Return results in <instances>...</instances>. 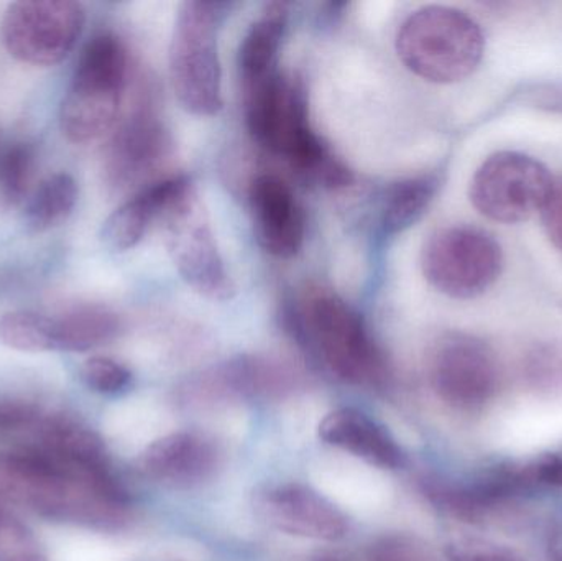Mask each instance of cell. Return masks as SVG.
<instances>
[{
	"label": "cell",
	"instance_id": "cell-13",
	"mask_svg": "<svg viewBox=\"0 0 562 561\" xmlns=\"http://www.w3.org/2000/svg\"><path fill=\"white\" fill-rule=\"evenodd\" d=\"M257 513L272 529L316 542H337L349 532L344 514L317 491L303 484H280L263 491Z\"/></svg>",
	"mask_w": 562,
	"mask_h": 561
},
{
	"label": "cell",
	"instance_id": "cell-10",
	"mask_svg": "<svg viewBox=\"0 0 562 561\" xmlns=\"http://www.w3.org/2000/svg\"><path fill=\"white\" fill-rule=\"evenodd\" d=\"M85 22V9L72 0L15 2L3 15V45L19 61L48 68L71 53Z\"/></svg>",
	"mask_w": 562,
	"mask_h": 561
},
{
	"label": "cell",
	"instance_id": "cell-22",
	"mask_svg": "<svg viewBox=\"0 0 562 561\" xmlns=\"http://www.w3.org/2000/svg\"><path fill=\"white\" fill-rule=\"evenodd\" d=\"M78 203V184L69 173H56L36 188L25 210V224L35 234L55 229L68 221Z\"/></svg>",
	"mask_w": 562,
	"mask_h": 561
},
{
	"label": "cell",
	"instance_id": "cell-14",
	"mask_svg": "<svg viewBox=\"0 0 562 561\" xmlns=\"http://www.w3.org/2000/svg\"><path fill=\"white\" fill-rule=\"evenodd\" d=\"M249 204L262 249L279 259L296 256L303 247L306 221L290 184L277 175H259L250 184Z\"/></svg>",
	"mask_w": 562,
	"mask_h": 561
},
{
	"label": "cell",
	"instance_id": "cell-2",
	"mask_svg": "<svg viewBox=\"0 0 562 561\" xmlns=\"http://www.w3.org/2000/svg\"><path fill=\"white\" fill-rule=\"evenodd\" d=\"M244 114L254 141L283 157L293 170L330 190L349 187L352 171L334 157L313 131L306 92L300 79L280 69L243 85Z\"/></svg>",
	"mask_w": 562,
	"mask_h": 561
},
{
	"label": "cell",
	"instance_id": "cell-12",
	"mask_svg": "<svg viewBox=\"0 0 562 561\" xmlns=\"http://www.w3.org/2000/svg\"><path fill=\"white\" fill-rule=\"evenodd\" d=\"M170 152V134L151 101L144 99L109 142L105 181L112 190H132L147 181L165 164Z\"/></svg>",
	"mask_w": 562,
	"mask_h": 561
},
{
	"label": "cell",
	"instance_id": "cell-6",
	"mask_svg": "<svg viewBox=\"0 0 562 561\" xmlns=\"http://www.w3.org/2000/svg\"><path fill=\"white\" fill-rule=\"evenodd\" d=\"M217 16L220 3H181L170 45L171 88L181 108L201 117L223 109Z\"/></svg>",
	"mask_w": 562,
	"mask_h": 561
},
{
	"label": "cell",
	"instance_id": "cell-3",
	"mask_svg": "<svg viewBox=\"0 0 562 561\" xmlns=\"http://www.w3.org/2000/svg\"><path fill=\"white\" fill-rule=\"evenodd\" d=\"M288 329L330 374L349 384L383 378V361L362 315L324 287H307L288 305Z\"/></svg>",
	"mask_w": 562,
	"mask_h": 561
},
{
	"label": "cell",
	"instance_id": "cell-4",
	"mask_svg": "<svg viewBox=\"0 0 562 561\" xmlns=\"http://www.w3.org/2000/svg\"><path fill=\"white\" fill-rule=\"evenodd\" d=\"M396 53L406 69L435 85L469 78L481 65L485 36L462 10L426 5L406 16L396 33Z\"/></svg>",
	"mask_w": 562,
	"mask_h": 561
},
{
	"label": "cell",
	"instance_id": "cell-17",
	"mask_svg": "<svg viewBox=\"0 0 562 561\" xmlns=\"http://www.w3.org/2000/svg\"><path fill=\"white\" fill-rule=\"evenodd\" d=\"M319 437L324 444L385 470L403 464V451L389 431L357 408H337L327 414L321 422Z\"/></svg>",
	"mask_w": 562,
	"mask_h": 561
},
{
	"label": "cell",
	"instance_id": "cell-28",
	"mask_svg": "<svg viewBox=\"0 0 562 561\" xmlns=\"http://www.w3.org/2000/svg\"><path fill=\"white\" fill-rule=\"evenodd\" d=\"M40 422V411L35 405L15 399L0 401V430H25Z\"/></svg>",
	"mask_w": 562,
	"mask_h": 561
},
{
	"label": "cell",
	"instance_id": "cell-24",
	"mask_svg": "<svg viewBox=\"0 0 562 561\" xmlns=\"http://www.w3.org/2000/svg\"><path fill=\"white\" fill-rule=\"evenodd\" d=\"M35 170V148L13 144L0 157V207L9 210L22 203L29 193Z\"/></svg>",
	"mask_w": 562,
	"mask_h": 561
},
{
	"label": "cell",
	"instance_id": "cell-7",
	"mask_svg": "<svg viewBox=\"0 0 562 561\" xmlns=\"http://www.w3.org/2000/svg\"><path fill=\"white\" fill-rule=\"evenodd\" d=\"M422 270L426 282L442 295L477 299L501 279L504 249L481 227H442L423 246Z\"/></svg>",
	"mask_w": 562,
	"mask_h": 561
},
{
	"label": "cell",
	"instance_id": "cell-11",
	"mask_svg": "<svg viewBox=\"0 0 562 561\" xmlns=\"http://www.w3.org/2000/svg\"><path fill=\"white\" fill-rule=\"evenodd\" d=\"M429 379L436 395L459 412L482 411L497 394L494 349L474 335L452 332L432 346Z\"/></svg>",
	"mask_w": 562,
	"mask_h": 561
},
{
	"label": "cell",
	"instance_id": "cell-15",
	"mask_svg": "<svg viewBox=\"0 0 562 561\" xmlns=\"http://www.w3.org/2000/svg\"><path fill=\"white\" fill-rule=\"evenodd\" d=\"M220 453L213 441L194 431H178L158 438L137 461L148 480L173 487H188L213 476Z\"/></svg>",
	"mask_w": 562,
	"mask_h": 561
},
{
	"label": "cell",
	"instance_id": "cell-30",
	"mask_svg": "<svg viewBox=\"0 0 562 561\" xmlns=\"http://www.w3.org/2000/svg\"><path fill=\"white\" fill-rule=\"evenodd\" d=\"M547 560L562 561V516L551 520L547 532Z\"/></svg>",
	"mask_w": 562,
	"mask_h": 561
},
{
	"label": "cell",
	"instance_id": "cell-16",
	"mask_svg": "<svg viewBox=\"0 0 562 561\" xmlns=\"http://www.w3.org/2000/svg\"><path fill=\"white\" fill-rule=\"evenodd\" d=\"M191 187L193 184L187 177H170L142 188L105 221L102 227L105 246L117 253L134 249L144 239L151 223L160 221L170 204Z\"/></svg>",
	"mask_w": 562,
	"mask_h": 561
},
{
	"label": "cell",
	"instance_id": "cell-5",
	"mask_svg": "<svg viewBox=\"0 0 562 561\" xmlns=\"http://www.w3.org/2000/svg\"><path fill=\"white\" fill-rule=\"evenodd\" d=\"M127 71V49L115 33L102 32L89 40L59 108V127L68 141L89 144L114 127Z\"/></svg>",
	"mask_w": 562,
	"mask_h": 561
},
{
	"label": "cell",
	"instance_id": "cell-19",
	"mask_svg": "<svg viewBox=\"0 0 562 561\" xmlns=\"http://www.w3.org/2000/svg\"><path fill=\"white\" fill-rule=\"evenodd\" d=\"M121 328V318L108 306H75L55 318L56 351H91L114 341Z\"/></svg>",
	"mask_w": 562,
	"mask_h": 561
},
{
	"label": "cell",
	"instance_id": "cell-26",
	"mask_svg": "<svg viewBox=\"0 0 562 561\" xmlns=\"http://www.w3.org/2000/svg\"><path fill=\"white\" fill-rule=\"evenodd\" d=\"M81 379L98 394L117 395L132 384V372L115 359L94 356L82 362Z\"/></svg>",
	"mask_w": 562,
	"mask_h": 561
},
{
	"label": "cell",
	"instance_id": "cell-29",
	"mask_svg": "<svg viewBox=\"0 0 562 561\" xmlns=\"http://www.w3.org/2000/svg\"><path fill=\"white\" fill-rule=\"evenodd\" d=\"M540 216L548 239L562 253V177L553 181Z\"/></svg>",
	"mask_w": 562,
	"mask_h": 561
},
{
	"label": "cell",
	"instance_id": "cell-20",
	"mask_svg": "<svg viewBox=\"0 0 562 561\" xmlns=\"http://www.w3.org/2000/svg\"><path fill=\"white\" fill-rule=\"evenodd\" d=\"M439 190L436 175L403 178L385 190L380 223L386 234H402L423 220Z\"/></svg>",
	"mask_w": 562,
	"mask_h": 561
},
{
	"label": "cell",
	"instance_id": "cell-23",
	"mask_svg": "<svg viewBox=\"0 0 562 561\" xmlns=\"http://www.w3.org/2000/svg\"><path fill=\"white\" fill-rule=\"evenodd\" d=\"M0 343L22 352L56 351L55 318L35 312H9L0 316Z\"/></svg>",
	"mask_w": 562,
	"mask_h": 561
},
{
	"label": "cell",
	"instance_id": "cell-8",
	"mask_svg": "<svg viewBox=\"0 0 562 561\" xmlns=\"http://www.w3.org/2000/svg\"><path fill=\"white\" fill-rule=\"evenodd\" d=\"M160 221L168 253L181 279L206 299L217 302L233 299L236 285L227 272L210 217L194 188H188L171 203Z\"/></svg>",
	"mask_w": 562,
	"mask_h": 561
},
{
	"label": "cell",
	"instance_id": "cell-1",
	"mask_svg": "<svg viewBox=\"0 0 562 561\" xmlns=\"http://www.w3.org/2000/svg\"><path fill=\"white\" fill-rule=\"evenodd\" d=\"M0 493L59 523L114 530L131 519L127 493L111 468L79 467L42 445L0 457Z\"/></svg>",
	"mask_w": 562,
	"mask_h": 561
},
{
	"label": "cell",
	"instance_id": "cell-9",
	"mask_svg": "<svg viewBox=\"0 0 562 561\" xmlns=\"http://www.w3.org/2000/svg\"><path fill=\"white\" fill-rule=\"evenodd\" d=\"M553 181L547 165L537 158L520 152H498L475 171L469 198L487 220L524 223L540 213Z\"/></svg>",
	"mask_w": 562,
	"mask_h": 561
},
{
	"label": "cell",
	"instance_id": "cell-31",
	"mask_svg": "<svg viewBox=\"0 0 562 561\" xmlns=\"http://www.w3.org/2000/svg\"><path fill=\"white\" fill-rule=\"evenodd\" d=\"M2 514H3V510H2V509H0V516H2Z\"/></svg>",
	"mask_w": 562,
	"mask_h": 561
},
{
	"label": "cell",
	"instance_id": "cell-21",
	"mask_svg": "<svg viewBox=\"0 0 562 561\" xmlns=\"http://www.w3.org/2000/svg\"><path fill=\"white\" fill-rule=\"evenodd\" d=\"M40 445L79 467L105 470L108 453L101 438L79 422L49 417L40 424Z\"/></svg>",
	"mask_w": 562,
	"mask_h": 561
},
{
	"label": "cell",
	"instance_id": "cell-25",
	"mask_svg": "<svg viewBox=\"0 0 562 561\" xmlns=\"http://www.w3.org/2000/svg\"><path fill=\"white\" fill-rule=\"evenodd\" d=\"M0 561H46L32 530L5 510L0 516Z\"/></svg>",
	"mask_w": 562,
	"mask_h": 561
},
{
	"label": "cell",
	"instance_id": "cell-18",
	"mask_svg": "<svg viewBox=\"0 0 562 561\" xmlns=\"http://www.w3.org/2000/svg\"><path fill=\"white\" fill-rule=\"evenodd\" d=\"M288 10L284 3H269L262 15L247 30L240 43L237 66L240 81H257L279 69V52L284 29H286Z\"/></svg>",
	"mask_w": 562,
	"mask_h": 561
},
{
	"label": "cell",
	"instance_id": "cell-27",
	"mask_svg": "<svg viewBox=\"0 0 562 561\" xmlns=\"http://www.w3.org/2000/svg\"><path fill=\"white\" fill-rule=\"evenodd\" d=\"M451 561H527L510 550L481 542H461L448 547Z\"/></svg>",
	"mask_w": 562,
	"mask_h": 561
}]
</instances>
